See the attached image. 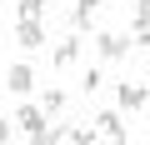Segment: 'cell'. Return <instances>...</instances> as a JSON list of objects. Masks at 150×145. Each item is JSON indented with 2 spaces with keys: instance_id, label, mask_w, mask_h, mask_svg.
<instances>
[{
  "instance_id": "cell-1",
  "label": "cell",
  "mask_w": 150,
  "mask_h": 145,
  "mask_svg": "<svg viewBox=\"0 0 150 145\" xmlns=\"http://www.w3.org/2000/svg\"><path fill=\"white\" fill-rule=\"evenodd\" d=\"M15 125H20L30 140H40V135L50 130V115H45L40 105H20V110H15Z\"/></svg>"
},
{
  "instance_id": "cell-2",
  "label": "cell",
  "mask_w": 150,
  "mask_h": 145,
  "mask_svg": "<svg viewBox=\"0 0 150 145\" xmlns=\"http://www.w3.org/2000/svg\"><path fill=\"white\" fill-rule=\"evenodd\" d=\"M95 50H100V60H105V65H115V60H125V55H130V40L105 30V35H95Z\"/></svg>"
},
{
  "instance_id": "cell-3",
  "label": "cell",
  "mask_w": 150,
  "mask_h": 145,
  "mask_svg": "<svg viewBox=\"0 0 150 145\" xmlns=\"http://www.w3.org/2000/svg\"><path fill=\"white\" fill-rule=\"evenodd\" d=\"M95 130H100V140H130L120 110H100V115H95Z\"/></svg>"
},
{
  "instance_id": "cell-4",
  "label": "cell",
  "mask_w": 150,
  "mask_h": 145,
  "mask_svg": "<svg viewBox=\"0 0 150 145\" xmlns=\"http://www.w3.org/2000/svg\"><path fill=\"white\" fill-rule=\"evenodd\" d=\"M100 5H105V0H70V30H75V35L90 30V20H95Z\"/></svg>"
},
{
  "instance_id": "cell-5",
  "label": "cell",
  "mask_w": 150,
  "mask_h": 145,
  "mask_svg": "<svg viewBox=\"0 0 150 145\" xmlns=\"http://www.w3.org/2000/svg\"><path fill=\"white\" fill-rule=\"evenodd\" d=\"M115 95H120V110H145V105H150V90H145V85H135V80H120V90H115Z\"/></svg>"
},
{
  "instance_id": "cell-6",
  "label": "cell",
  "mask_w": 150,
  "mask_h": 145,
  "mask_svg": "<svg viewBox=\"0 0 150 145\" xmlns=\"http://www.w3.org/2000/svg\"><path fill=\"white\" fill-rule=\"evenodd\" d=\"M15 40H20L25 50H40V45H45V30H40V20H15Z\"/></svg>"
},
{
  "instance_id": "cell-7",
  "label": "cell",
  "mask_w": 150,
  "mask_h": 145,
  "mask_svg": "<svg viewBox=\"0 0 150 145\" xmlns=\"http://www.w3.org/2000/svg\"><path fill=\"white\" fill-rule=\"evenodd\" d=\"M30 85H35V70H30V65H10V75H5V90H10V95H25Z\"/></svg>"
},
{
  "instance_id": "cell-8",
  "label": "cell",
  "mask_w": 150,
  "mask_h": 145,
  "mask_svg": "<svg viewBox=\"0 0 150 145\" xmlns=\"http://www.w3.org/2000/svg\"><path fill=\"white\" fill-rule=\"evenodd\" d=\"M75 60H80V40L70 35V40H60V45H55V55H50V65H55V70H70Z\"/></svg>"
},
{
  "instance_id": "cell-9",
  "label": "cell",
  "mask_w": 150,
  "mask_h": 145,
  "mask_svg": "<svg viewBox=\"0 0 150 145\" xmlns=\"http://www.w3.org/2000/svg\"><path fill=\"white\" fill-rule=\"evenodd\" d=\"M65 140H75V145H95V140H100V130H95V120H85V125L65 130Z\"/></svg>"
},
{
  "instance_id": "cell-10",
  "label": "cell",
  "mask_w": 150,
  "mask_h": 145,
  "mask_svg": "<svg viewBox=\"0 0 150 145\" xmlns=\"http://www.w3.org/2000/svg\"><path fill=\"white\" fill-rule=\"evenodd\" d=\"M45 15V0H20L15 5V20H40Z\"/></svg>"
},
{
  "instance_id": "cell-11",
  "label": "cell",
  "mask_w": 150,
  "mask_h": 145,
  "mask_svg": "<svg viewBox=\"0 0 150 145\" xmlns=\"http://www.w3.org/2000/svg\"><path fill=\"white\" fill-rule=\"evenodd\" d=\"M40 110H45V115H60V110H65V90H45Z\"/></svg>"
},
{
  "instance_id": "cell-12",
  "label": "cell",
  "mask_w": 150,
  "mask_h": 145,
  "mask_svg": "<svg viewBox=\"0 0 150 145\" xmlns=\"http://www.w3.org/2000/svg\"><path fill=\"white\" fill-rule=\"evenodd\" d=\"M100 85H105V70H85V75H80V90L85 95H95Z\"/></svg>"
},
{
  "instance_id": "cell-13",
  "label": "cell",
  "mask_w": 150,
  "mask_h": 145,
  "mask_svg": "<svg viewBox=\"0 0 150 145\" xmlns=\"http://www.w3.org/2000/svg\"><path fill=\"white\" fill-rule=\"evenodd\" d=\"M10 130H15V125H10L5 115H0V145H5V140H10Z\"/></svg>"
}]
</instances>
